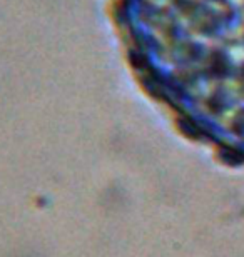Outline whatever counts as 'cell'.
Here are the masks:
<instances>
[{"label": "cell", "instance_id": "cell-1", "mask_svg": "<svg viewBox=\"0 0 244 257\" xmlns=\"http://www.w3.org/2000/svg\"><path fill=\"white\" fill-rule=\"evenodd\" d=\"M144 52L191 128L244 167V0H134Z\"/></svg>", "mask_w": 244, "mask_h": 257}]
</instances>
